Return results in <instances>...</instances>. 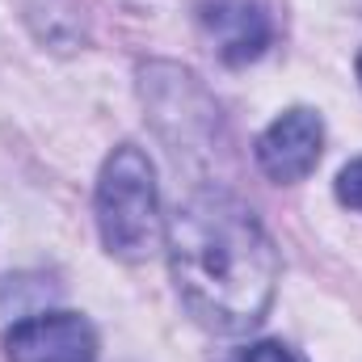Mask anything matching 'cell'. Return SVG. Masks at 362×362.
Listing matches in <instances>:
<instances>
[{
	"instance_id": "cell-1",
	"label": "cell",
	"mask_w": 362,
	"mask_h": 362,
	"mask_svg": "<svg viewBox=\"0 0 362 362\" xmlns=\"http://www.w3.org/2000/svg\"><path fill=\"white\" fill-rule=\"evenodd\" d=\"M169 270L185 312L211 333H249L278 291V249L249 202L228 189H194L165 232Z\"/></svg>"
},
{
	"instance_id": "cell-2",
	"label": "cell",
	"mask_w": 362,
	"mask_h": 362,
	"mask_svg": "<svg viewBox=\"0 0 362 362\" xmlns=\"http://www.w3.org/2000/svg\"><path fill=\"white\" fill-rule=\"evenodd\" d=\"M93 215L110 257L148 262L160 249V189L144 148L118 144L105 156L93 189Z\"/></svg>"
},
{
	"instance_id": "cell-3",
	"label": "cell",
	"mask_w": 362,
	"mask_h": 362,
	"mask_svg": "<svg viewBox=\"0 0 362 362\" xmlns=\"http://www.w3.org/2000/svg\"><path fill=\"white\" fill-rule=\"evenodd\" d=\"M320 152H325V122L308 105L282 110L253 144L257 169L278 185H295V181L312 177L320 165Z\"/></svg>"
},
{
	"instance_id": "cell-4",
	"label": "cell",
	"mask_w": 362,
	"mask_h": 362,
	"mask_svg": "<svg viewBox=\"0 0 362 362\" xmlns=\"http://www.w3.org/2000/svg\"><path fill=\"white\" fill-rule=\"evenodd\" d=\"M8 362H97V329L81 312H38L4 333Z\"/></svg>"
},
{
	"instance_id": "cell-5",
	"label": "cell",
	"mask_w": 362,
	"mask_h": 362,
	"mask_svg": "<svg viewBox=\"0 0 362 362\" xmlns=\"http://www.w3.org/2000/svg\"><path fill=\"white\" fill-rule=\"evenodd\" d=\"M198 30L228 68H245L266 55L274 42V21L262 0H202Z\"/></svg>"
},
{
	"instance_id": "cell-6",
	"label": "cell",
	"mask_w": 362,
	"mask_h": 362,
	"mask_svg": "<svg viewBox=\"0 0 362 362\" xmlns=\"http://www.w3.org/2000/svg\"><path fill=\"white\" fill-rule=\"evenodd\" d=\"M333 194H337V202H341V206H350V211H358V215H362V156H358V160H350V165L337 173Z\"/></svg>"
},
{
	"instance_id": "cell-7",
	"label": "cell",
	"mask_w": 362,
	"mask_h": 362,
	"mask_svg": "<svg viewBox=\"0 0 362 362\" xmlns=\"http://www.w3.org/2000/svg\"><path fill=\"white\" fill-rule=\"evenodd\" d=\"M228 362H303V358L291 346H282V341H253V346L236 350Z\"/></svg>"
},
{
	"instance_id": "cell-8",
	"label": "cell",
	"mask_w": 362,
	"mask_h": 362,
	"mask_svg": "<svg viewBox=\"0 0 362 362\" xmlns=\"http://www.w3.org/2000/svg\"><path fill=\"white\" fill-rule=\"evenodd\" d=\"M354 72H358V85H362V51H358V64H354Z\"/></svg>"
}]
</instances>
